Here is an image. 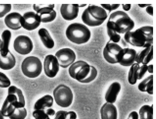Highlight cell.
Returning <instances> with one entry per match:
<instances>
[{
  "label": "cell",
  "mask_w": 156,
  "mask_h": 119,
  "mask_svg": "<svg viewBox=\"0 0 156 119\" xmlns=\"http://www.w3.org/2000/svg\"><path fill=\"white\" fill-rule=\"evenodd\" d=\"M122 48L118 43L109 41L103 50V56L105 61L109 64H118L119 55Z\"/></svg>",
  "instance_id": "9"
},
{
  "label": "cell",
  "mask_w": 156,
  "mask_h": 119,
  "mask_svg": "<svg viewBox=\"0 0 156 119\" xmlns=\"http://www.w3.org/2000/svg\"><path fill=\"white\" fill-rule=\"evenodd\" d=\"M122 6L124 11L127 12L130 10L132 5L131 4H122Z\"/></svg>",
  "instance_id": "38"
},
{
  "label": "cell",
  "mask_w": 156,
  "mask_h": 119,
  "mask_svg": "<svg viewBox=\"0 0 156 119\" xmlns=\"http://www.w3.org/2000/svg\"><path fill=\"white\" fill-rule=\"evenodd\" d=\"M27 114V110L25 107L16 108L9 118L10 119H25Z\"/></svg>",
  "instance_id": "29"
},
{
  "label": "cell",
  "mask_w": 156,
  "mask_h": 119,
  "mask_svg": "<svg viewBox=\"0 0 156 119\" xmlns=\"http://www.w3.org/2000/svg\"><path fill=\"white\" fill-rule=\"evenodd\" d=\"M12 36V33L9 30H5L2 34L0 54L3 57L6 56L10 51L9 47Z\"/></svg>",
  "instance_id": "21"
},
{
  "label": "cell",
  "mask_w": 156,
  "mask_h": 119,
  "mask_svg": "<svg viewBox=\"0 0 156 119\" xmlns=\"http://www.w3.org/2000/svg\"><path fill=\"white\" fill-rule=\"evenodd\" d=\"M55 6V5L34 4L33 8L40 16L41 22L47 23L53 21L56 17Z\"/></svg>",
  "instance_id": "10"
},
{
  "label": "cell",
  "mask_w": 156,
  "mask_h": 119,
  "mask_svg": "<svg viewBox=\"0 0 156 119\" xmlns=\"http://www.w3.org/2000/svg\"><path fill=\"white\" fill-rule=\"evenodd\" d=\"M87 6V4H80L79 5V7H83L86 6Z\"/></svg>",
  "instance_id": "42"
},
{
  "label": "cell",
  "mask_w": 156,
  "mask_h": 119,
  "mask_svg": "<svg viewBox=\"0 0 156 119\" xmlns=\"http://www.w3.org/2000/svg\"><path fill=\"white\" fill-rule=\"evenodd\" d=\"M22 27L28 31L34 30L38 28L41 22L39 15L33 12L25 13L23 16Z\"/></svg>",
  "instance_id": "14"
},
{
  "label": "cell",
  "mask_w": 156,
  "mask_h": 119,
  "mask_svg": "<svg viewBox=\"0 0 156 119\" xmlns=\"http://www.w3.org/2000/svg\"><path fill=\"white\" fill-rule=\"evenodd\" d=\"M140 64L135 62L130 66L127 76L128 81L129 84L133 85L136 84L138 80V70Z\"/></svg>",
  "instance_id": "27"
},
{
  "label": "cell",
  "mask_w": 156,
  "mask_h": 119,
  "mask_svg": "<svg viewBox=\"0 0 156 119\" xmlns=\"http://www.w3.org/2000/svg\"><path fill=\"white\" fill-rule=\"evenodd\" d=\"M79 8L78 4L62 5L60 8L61 14L66 20H73L78 17Z\"/></svg>",
  "instance_id": "17"
},
{
  "label": "cell",
  "mask_w": 156,
  "mask_h": 119,
  "mask_svg": "<svg viewBox=\"0 0 156 119\" xmlns=\"http://www.w3.org/2000/svg\"><path fill=\"white\" fill-rule=\"evenodd\" d=\"M98 71L96 68L94 66L90 65V70L87 77L80 83H88L93 81L97 77Z\"/></svg>",
  "instance_id": "31"
},
{
  "label": "cell",
  "mask_w": 156,
  "mask_h": 119,
  "mask_svg": "<svg viewBox=\"0 0 156 119\" xmlns=\"http://www.w3.org/2000/svg\"><path fill=\"white\" fill-rule=\"evenodd\" d=\"M106 28L107 34L109 39V40L114 43H119L121 39L120 35L109 28Z\"/></svg>",
  "instance_id": "30"
},
{
  "label": "cell",
  "mask_w": 156,
  "mask_h": 119,
  "mask_svg": "<svg viewBox=\"0 0 156 119\" xmlns=\"http://www.w3.org/2000/svg\"><path fill=\"white\" fill-rule=\"evenodd\" d=\"M11 4H0V18L4 17L12 10Z\"/></svg>",
  "instance_id": "33"
},
{
  "label": "cell",
  "mask_w": 156,
  "mask_h": 119,
  "mask_svg": "<svg viewBox=\"0 0 156 119\" xmlns=\"http://www.w3.org/2000/svg\"><path fill=\"white\" fill-rule=\"evenodd\" d=\"M125 41L132 46L144 48L153 45V40L149 39L140 28L124 34Z\"/></svg>",
  "instance_id": "4"
},
{
  "label": "cell",
  "mask_w": 156,
  "mask_h": 119,
  "mask_svg": "<svg viewBox=\"0 0 156 119\" xmlns=\"http://www.w3.org/2000/svg\"><path fill=\"white\" fill-rule=\"evenodd\" d=\"M1 44H2V40H1V39H0V51H1Z\"/></svg>",
  "instance_id": "43"
},
{
  "label": "cell",
  "mask_w": 156,
  "mask_h": 119,
  "mask_svg": "<svg viewBox=\"0 0 156 119\" xmlns=\"http://www.w3.org/2000/svg\"><path fill=\"white\" fill-rule=\"evenodd\" d=\"M13 46L15 51L19 54L26 55L33 50V44L31 39L25 35H20L15 40Z\"/></svg>",
  "instance_id": "11"
},
{
  "label": "cell",
  "mask_w": 156,
  "mask_h": 119,
  "mask_svg": "<svg viewBox=\"0 0 156 119\" xmlns=\"http://www.w3.org/2000/svg\"><path fill=\"white\" fill-rule=\"evenodd\" d=\"M108 17L107 12L100 6L90 5L83 13L82 20L87 26L96 27L103 24Z\"/></svg>",
  "instance_id": "2"
},
{
  "label": "cell",
  "mask_w": 156,
  "mask_h": 119,
  "mask_svg": "<svg viewBox=\"0 0 156 119\" xmlns=\"http://www.w3.org/2000/svg\"><path fill=\"white\" fill-rule=\"evenodd\" d=\"M54 104V99L49 95H47L38 99L35 102L34 109L36 110L52 107Z\"/></svg>",
  "instance_id": "25"
},
{
  "label": "cell",
  "mask_w": 156,
  "mask_h": 119,
  "mask_svg": "<svg viewBox=\"0 0 156 119\" xmlns=\"http://www.w3.org/2000/svg\"><path fill=\"white\" fill-rule=\"evenodd\" d=\"M146 8V13L150 16H153V7L152 6V5L151 4Z\"/></svg>",
  "instance_id": "37"
},
{
  "label": "cell",
  "mask_w": 156,
  "mask_h": 119,
  "mask_svg": "<svg viewBox=\"0 0 156 119\" xmlns=\"http://www.w3.org/2000/svg\"><path fill=\"white\" fill-rule=\"evenodd\" d=\"M60 65L57 58L51 54L46 56L44 62V69L45 75L48 77L53 78L56 76L59 70Z\"/></svg>",
  "instance_id": "13"
},
{
  "label": "cell",
  "mask_w": 156,
  "mask_h": 119,
  "mask_svg": "<svg viewBox=\"0 0 156 119\" xmlns=\"http://www.w3.org/2000/svg\"><path fill=\"white\" fill-rule=\"evenodd\" d=\"M66 35L68 39L77 44L87 42L91 37V32L85 25L79 23L70 25L67 28Z\"/></svg>",
  "instance_id": "3"
},
{
  "label": "cell",
  "mask_w": 156,
  "mask_h": 119,
  "mask_svg": "<svg viewBox=\"0 0 156 119\" xmlns=\"http://www.w3.org/2000/svg\"><path fill=\"white\" fill-rule=\"evenodd\" d=\"M150 5L151 4H138V6L139 7L143 8L147 7Z\"/></svg>",
  "instance_id": "40"
},
{
  "label": "cell",
  "mask_w": 156,
  "mask_h": 119,
  "mask_svg": "<svg viewBox=\"0 0 156 119\" xmlns=\"http://www.w3.org/2000/svg\"><path fill=\"white\" fill-rule=\"evenodd\" d=\"M147 65L140 64L137 72L138 80L142 79L147 72Z\"/></svg>",
  "instance_id": "34"
},
{
  "label": "cell",
  "mask_w": 156,
  "mask_h": 119,
  "mask_svg": "<svg viewBox=\"0 0 156 119\" xmlns=\"http://www.w3.org/2000/svg\"><path fill=\"white\" fill-rule=\"evenodd\" d=\"M57 58L60 66L66 68L72 65L76 59V55L73 50L69 48L61 49L56 52Z\"/></svg>",
  "instance_id": "12"
},
{
  "label": "cell",
  "mask_w": 156,
  "mask_h": 119,
  "mask_svg": "<svg viewBox=\"0 0 156 119\" xmlns=\"http://www.w3.org/2000/svg\"><path fill=\"white\" fill-rule=\"evenodd\" d=\"M4 102L16 108L25 107L26 105L25 98L22 91L14 85L9 87L8 95Z\"/></svg>",
  "instance_id": "8"
},
{
  "label": "cell",
  "mask_w": 156,
  "mask_h": 119,
  "mask_svg": "<svg viewBox=\"0 0 156 119\" xmlns=\"http://www.w3.org/2000/svg\"><path fill=\"white\" fill-rule=\"evenodd\" d=\"M153 59V45L137 52L135 62L147 65Z\"/></svg>",
  "instance_id": "19"
},
{
  "label": "cell",
  "mask_w": 156,
  "mask_h": 119,
  "mask_svg": "<svg viewBox=\"0 0 156 119\" xmlns=\"http://www.w3.org/2000/svg\"><path fill=\"white\" fill-rule=\"evenodd\" d=\"M134 27L135 23L131 18L126 12L120 10L112 12L106 24V27L120 35L132 31Z\"/></svg>",
  "instance_id": "1"
},
{
  "label": "cell",
  "mask_w": 156,
  "mask_h": 119,
  "mask_svg": "<svg viewBox=\"0 0 156 119\" xmlns=\"http://www.w3.org/2000/svg\"><path fill=\"white\" fill-rule=\"evenodd\" d=\"M56 112L51 107L34 110L33 116L35 119H52L54 117Z\"/></svg>",
  "instance_id": "22"
},
{
  "label": "cell",
  "mask_w": 156,
  "mask_h": 119,
  "mask_svg": "<svg viewBox=\"0 0 156 119\" xmlns=\"http://www.w3.org/2000/svg\"><path fill=\"white\" fill-rule=\"evenodd\" d=\"M121 6L120 4H101L100 6L109 13L115 11Z\"/></svg>",
  "instance_id": "35"
},
{
  "label": "cell",
  "mask_w": 156,
  "mask_h": 119,
  "mask_svg": "<svg viewBox=\"0 0 156 119\" xmlns=\"http://www.w3.org/2000/svg\"><path fill=\"white\" fill-rule=\"evenodd\" d=\"M121 89V84L118 82H114L108 86L105 93V98L106 102L114 104Z\"/></svg>",
  "instance_id": "18"
},
{
  "label": "cell",
  "mask_w": 156,
  "mask_h": 119,
  "mask_svg": "<svg viewBox=\"0 0 156 119\" xmlns=\"http://www.w3.org/2000/svg\"><path fill=\"white\" fill-rule=\"evenodd\" d=\"M38 34L44 46L51 49L55 46V42L48 31L44 28H41L38 31Z\"/></svg>",
  "instance_id": "26"
},
{
  "label": "cell",
  "mask_w": 156,
  "mask_h": 119,
  "mask_svg": "<svg viewBox=\"0 0 156 119\" xmlns=\"http://www.w3.org/2000/svg\"><path fill=\"white\" fill-rule=\"evenodd\" d=\"M16 64L14 55L10 51L8 55L3 57L0 54V68L4 70H10L13 68Z\"/></svg>",
  "instance_id": "23"
},
{
  "label": "cell",
  "mask_w": 156,
  "mask_h": 119,
  "mask_svg": "<svg viewBox=\"0 0 156 119\" xmlns=\"http://www.w3.org/2000/svg\"><path fill=\"white\" fill-rule=\"evenodd\" d=\"M0 119H4V117L2 114L1 110H0Z\"/></svg>",
  "instance_id": "41"
},
{
  "label": "cell",
  "mask_w": 156,
  "mask_h": 119,
  "mask_svg": "<svg viewBox=\"0 0 156 119\" xmlns=\"http://www.w3.org/2000/svg\"><path fill=\"white\" fill-rule=\"evenodd\" d=\"M53 96L56 104L63 108H67L72 104L73 95L71 88L64 84H60L53 91Z\"/></svg>",
  "instance_id": "6"
},
{
  "label": "cell",
  "mask_w": 156,
  "mask_h": 119,
  "mask_svg": "<svg viewBox=\"0 0 156 119\" xmlns=\"http://www.w3.org/2000/svg\"><path fill=\"white\" fill-rule=\"evenodd\" d=\"M11 84V80L8 76L4 73L0 72V87H9Z\"/></svg>",
  "instance_id": "32"
},
{
  "label": "cell",
  "mask_w": 156,
  "mask_h": 119,
  "mask_svg": "<svg viewBox=\"0 0 156 119\" xmlns=\"http://www.w3.org/2000/svg\"><path fill=\"white\" fill-rule=\"evenodd\" d=\"M147 72L151 74H152L153 73V64H150L148 65H147Z\"/></svg>",
  "instance_id": "39"
},
{
  "label": "cell",
  "mask_w": 156,
  "mask_h": 119,
  "mask_svg": "<svg viewBox=\"0 0 156 119\" xmlns=\"http://www.w3.org/2000/svg\"><path fill=\"white\" fill-rule=\"evenodd\" d=\"M139 119H153V105H145L140 108L139 111Z\"/></svg>",
  "instance_id": "28"
},
{
  "label": "cell",
  "mask_w": 156,
  "mask_h": 119,
  "mask_svg": "<svg viewBox=\"0 0 156 119\" xmlns=\"http://www.w3.org/2000/svg\"><path fill=\"white\" fill-rule=\"evenodd\" d=\"M153 75L151 74L140 82L138 85V89L142 92L153 94Z\"/></svg>",
  "instance_id": "24"
},
{
  "label": "cell",
  "mask_w": 156,
  "mask_h": 119,
  "mask_svg": "<svg viewBox=\"0 0 156 119\" xmlns=\"http://www.w3.org/2000/svg\"><path fill=\"white\" fill-rule=\"evenodd\" d=\"M137 51L130 48H124L121 51L118 58V64L124 67H130L135 62Z\"/></svg>",
  "instance_id": "15"
},
{
  "label": "cell",
  "mask_w": 156,
  "mask_h": 119,
  "mask_svg": "<svg viewBox=\"0 0 156 119\" xmlns=\"http://www.w3.org/2000/svg\"><path fill=\"white\" fill-rule=\"evenodd\" d=\"M90 65L87 62L79 61L73 63L69 69L70 76L80 82L86 79L90 73Z\"/></svg>",
  "instance_id": "7"
},
{
  "label": "cell",
  "mask_w": 156,
  "mask_h": 119,
  "mask_svg": "<svg viewBox=\"0 0 156 119\" xmlns=\"http://www.w3.org/2000/svg\"><path fill=\"white\" fill-rule=\"evenodd\" d=\"M100 112L101 119H117V110L113 104L106 102L101 106Z\"/></svg>",
  "instance_id": "20"
},
{
  "label": "cell",
  "mask_w": 156,
  "mask_h": 119,
  "mask_svg": "<svg viewBox=\"0 0 156 119\" xmlns=\"http://www.w3.org/2000/svg\"><path fill=\"white\" fill-rule=\"evenodd\" d=\"M23 16L19 13L14 12L8 14L5 18V22L6 26L13 30L20 29L22 27Z\"/></svg>",
  "instance_id": "16"
},
{
  "label": "cell",
  "mask_w": 156,
  "mask_h": 119,
  "mask_svg": "<svg viewBox=\"0 0 156 119\" xmlns=\"http://www.w3.org/2000/svg\"><path fill=\"white\" fill-rule=\"evenodd\" d=\"M138 113L136 111L131 112L129 114L126 119H139Z\"/></svg>",
  "instance_id": "36"
},
{
  "label": "cell",
  "mask_w": 156,
  "mask_h": 119,
  "mask_svg": "<svg viewBox=\"0 0 156 119\" xmlns=\"http://www.w3.org/2000/svg\"><path fill=\"white\" fill-rule=\"evenodd\" d=\"M21 68L25 76L29 78H34L38 77L41 74L43 66L42 62L38 58L31 56L24 60Z\"/></svg>",
  "instance_id": "5"
}]
</instances>
